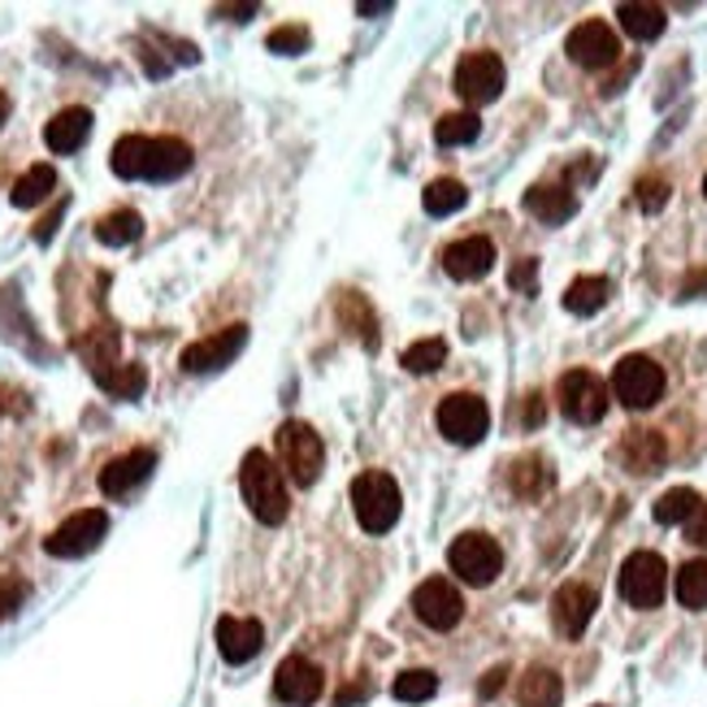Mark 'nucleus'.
<instances>
[{"label":"nucleus","instance_id":"1","mask_svg":"<svg viewBox=\"0 0 707 707\" xmlns=\"http://www.w3.org/2000/svg\"><path fill=\"white\" fill-rule=\"evenodd\" d=\"M239 491L248 499L252 516L265 521V525H283L286 512H291V499H286V482L283 469L265 456V452H248L243 465H239Z\"/></svg>","mask_w":707,"mask_h":707},{"label":"nucleus","instance_id":"2","mask_svg":"<svg viewBox=\"0 0 707 707\" xmlns=\"http://www.w3.org/2000/svg\"><path fill=\"white\" fill-rule=\"evenodd\" d=\"M400 508H404V499H400V487H395L391 474L369 469V474H360L352 482V512L365 534H387V530H395Z\"/></svg>","mask_w":707,"mask_h":707},{"label":"nucleus","instance_id":"3","mask_svg":"<svg viewBox=\"0 0 707 707\" xmlns=\"http://www.w3.org/2000/svg\"><path fill=\"white\" fill-rule=\"evenodd\" d=\"M279 456H283L286 478L295 487H313L322 478V469H326V447L304 422H286L279 429Z\"/></svg>","mask_w":707,"mask_h":707},{"label":"nucleus","instance_id":"4","mask_svg":"<svg viewBox=\"0 0 707 707\" xmlns=\"http://www.w3.org/2000/svg\"><path fill=\"white\" fill-rule=\"evenodd\" d=\"M664 590H668V565L664 556L655 552H634L626 565H621V599L638 608V612H651L664 603Z\"/></svg>","mask_w":707,"mask_h":707},{"label":"nucleus","instance_id":"5","mask_svg":"<svg viewBox=\"0 0 707 707\" xmlns=\"http://www.w3.org/2000/svg\"><path fill=\"white\" fill-rule=\"evenodd\" d=\"M612 391H617V400L626 404V409H651V404H660V395H664V369L651 360V356H621L617 360V369H612Z\"/></svg>","mask_w":707,"mask_h":707},{"label":"nucleus","instance_id":"6","mask_svg":"<svg viewBox=\"0 0 707 707\" xmlns=\"http://www.w3.org/2000/svg\"><path fill=\"white\" fill-rule=\"evenodd\" d=\"M105 534H109V516H105L100 508H83V512L66 516V521L44 539V552L57 556V561H78V556L96 552Z\"/></svg>","mask_w":707,"mask_h":707},{"label":"nucleus","instance_id":"7","mask_svg":"<svg viewBox=\"0 0 707 707\" xmlns=\"http://www.w3.org/2000/svg\"><path fill=\"white\" fill-rule=\"evenodd\" d=\"M556 400H561V413H565L568 422L595 425V422H603L612 395H608V382H603V378H595L590 369H573V373L561 378Z\"/></svg>","mask_w":707,"mask_h":707},{"label":"nucleus","instance_id":"8","mask_svg":"<svg viewBox=\"0 0 707 707\" xmlns=\"http://www.w3.org/2000/svg\"><path fill=\"white\" fill-rule=\"evenodd\" d=\"M438 429H443L447 443L474 447V443H482L487 429H491V409H487L478 395L456 391V395H447V400L438 404Z\"/></svg>","mask_w":707,"mask_h":707},{"label":"nucleus","instance_id":"9","mask_svg":"<svg viewBox=\"0 0 707 707\" xmlns=\"http://www.w3.org/2000/svg\"><path fill=\"white\" fill-rule=\"evenodd\" d=\"M452 573H460L469 586H491L503 568V552L491 534H460L447 552Z\"/></svg>","mask_w":707,"mask_h":707},{"label":"nucleus","instance_id":"10","mask_svg":"<svg viewBox=\"0 0 707 707\" xmlns=\"http://www.w3.org/2000/svg\"><path fill=\"white\" fill-rule=\"evenodd\" d=\"M413 612L429 630H456L465 617V599L447 577H429L413 590Z\"/></svg>","mask_w":707,"mask_h":707},{"label":"nucleus","instance_id":"11","mask_svg":"<svg viewBox=\"0 0 707 707\" xmlns=\"http://www.w3.org/2000/svg\"><path fill=\"white\" fill-rule=\"evenodd\" d=\"M456 91H460V100L474 105V109L499 100V91H503V62H499L496 53H469V57H460V66H456Z\"/></svg>","mask_w":707,"mask_h":707},{"label":"nucleus","instance_id":"12","mask_svg":"<svg viewBox=\"0 0 707 707\" xmlns=\"http://www.w3.org/2000/svg\"><path fill=\"white\" fill-rule=\"evenodd\" d=\"M565 53L586 70H603V66H612L621 57V40H617V31L608 22H581V26L568 31Z\"/></svg>","mask_w":707,"mask_h":707},{"label":"nucleus","instance_id":"13","mask_svg":"<svg viewBox=\"0 0 707 707\" xmlns=\"http://www.w3.org/2000/svg\"><path fill=\"white\" fill-rule=\"evenodd\" d=\"M322 690H326V677L304 655H286L283 664H279V673H274V695L291 707H313L322 699Z\"/></svg>","mask_w":707,"mask_h":707},{"label":"nucleus","instance_id":"14","mask_svg":"<svg viewBox=\"0 0 707 707\" xmlns=\"http://www.w3.org/2000/svg\"><path fill=\"white\" fill-rule=\"evenodd\" d=\"M243 344H248V326L239 322V326H226V330H217V335H209V339H200V344L183 348L178 365H183L187 373H213V369L230 365L235 356L243 352Z\"/></svg>","mask_w":707,"mask_h":707},{"label":"nucleus","instance_id":"15","mask_svg":"<svg viewBox=\"0 0 707 707\" xmlns=\"http://www.w3.org/2000/svg\"><path fill=\"white\" fill-rule=\"evenodd\" d=\"M443 270L456 279V283H478L496 270V243L487 235H469V239H456L443 248Z\"/></svg>","mask_w":707,"mask_h":707},{"label":"nucleus","instance_id":"16","mask_svg":"<svg viewBox=\"0 0 707 707\" xmlns=\"http://www.w3.org/2000/svg\"><path fill=\"white\" fill-rule=\"evenodd\" d=\"M595 608H599L595 586H586V581H565V586L556 590V599H552V621H556V630L565 638H581L586 634V626H590V617H595Z\"/></svg>","mask_w":707,"mask_h":707},{"label":"nucleus","instance_id":"17","mask_svg":"<svg viewBox=\"0 0 707 707\" xmlns=\"http://www.w3.org/2000/svg\"><path fill=\"white\" fill-rule=\"evenodd\" d=\"M265 646V626L248 621V617H221L217 621V651L226 664H248L257 660Z\"/></svg>","mask_w":707,"mask_h":707},{"label":"nucleus","instance_id":"18","mask_svg":"<svg viewBox=\"0 0 707 707\" xmlns=\"http://www.w3.org/2000/svg\"><path fill=\"white\" fill-rule=\"evenodd\" d=\"M152 469H156V452L135 447V452H127V456H118V460H109V465L100 469V491L109 499L127 496V491H135L140 482L152 478Z\"/></svg>","mask_w":707,"mask_h":707},{"label":"nucleus","instance_id":"19","mask_svg":"<svg viewBox=\"0 0 707 707\" xmlns=\"http://www.w3.org/2000/svg\"><path fill=\"white\" fill-rule=\"evenodd\" d=\"M617 456H621V465H626L630 474H660L664 460H668V443H664L660 429H630V434L621 438Z\"/></svg>","mask_w":707,"mask_h":707},{"label":"nucleus","instance_id":"20","mask_svg":"<svg viewBox=\"0 0 707 707\" xmlns=\"http://www.w3.org/2000/svg\"><path fill=\"white\" fill-rule=\"evenodd\" d=\"M525 213L547 221V226H561L577 213V196L568 192L565 183H539V187L525 192Z\"/></svg>","mask_w":707,"mask_h":707},{"label":"nucleus","instance_id":"21","mask_svg":"<svg viewBox=\"0 0 707 707\" xmlns=\"http://www.w3.org/2000/svg\"><path fill=\"white\" fill-rule=\"evenodd\" d=\"M87 135H91V113L87 109H62L48 127H44V143L57 152V156H70V152H78L83 143H87Z\"/></svg>","mask_w":707,"mask_h":707},{"label":"nucleus","instance_id":"22","mask_svg":"<svg viewBox=\"0 0 707 707\" xmlns=\"http://www.w3.org/2000/svg\"><path fill=\"white\" fill-rule=\"evenodd\" d=\"M192 170V148L174 135L152 140V161H148V183H174Z\"/></svg>","mask_w":707,"mask_h":707},{"label":"nucleus","instance_id":"23","mask_svg":"<svg viewBox=\"0 0 707 707\" xmlns=\"http://www.w3.org/2000/svg\"><path fill=\"white\" fill-rule=\"evenodd\" d=\"M552 469H547V460L543 456H521V460H512V469H508V487H512V496L521 499H543L552 491Z\"/></svg>","mask_w":707,"mask_h":707},{"label":"nucleus","instance_id":"24","mask_svg":"<svg viewBox=\"0 0 707 707\" xmlns=\"http://www.w3.org/2000/svg\"><path fill=\"white\" fill-rule=\"evenodd\" d=\"M561 699H565V686L552 668H530L516 682V704L521 707H561Z\"/></svg>","mask_w":707,"mask_h":707},{"label":"nucleus","instance_id":"25","mask_svg":"<svg viewBox=\"0 0 707 707\" xmlns=\"http://www.w3.org/2000/svg\"><path fill=\"white\" fill-rule=\"evenodd\" d=\"M53 192H57V170H53V165H31V170L13 183L9 200H13V209H35V205H44Z\"/></svg>","mask_w":707,"mask_h":707},{"label":"nucleus","instance_id":"26","mask_svg":"<svg viewBox=\"0 0 707 707\" xmlns=\"http://www.w3.org/2000/svg\"><path fill=\"white\" fill-rule=\"evenodd\" d=\"M617 18H621V26H626V35H634V40H660L664 35V26H668V13L660 9V4H642V0H630V4H621L617 9Z\"/></svg>","mask_w":707,"mask_h":707},{"label":"nucleus","instance_id":"27","mask_svg":"<svg viewBox=\"0 0 707 707\" xmlns=\"http://www.w3.org/2000/svg\"><path fill=\"white\" fill-rule=\"evenodd\" d=\"M91 378H96V387H100L105 395H113V400H140L143 387H148L143 365H109V369H96Z\"/></svg>","mask_w":707,"mask_h":707},{"label":"nucleus","instance_id":"28","mask_svg":"<svg viewBox=\"0 0 707 707\" xmlns=\"http://www.w3.org/2000/svg\"><path fill=\"white\" fill-rule=\"evenodd\" d=\"M148 161H152V140L148 135H122L113 143V174L118 178H148Z\"/></svg>","mask_w":707,"mask_h":707},{"label":"nucleus","instance_id":"29","mask_svg":"<svg viewBox=\"0 0 707 707\" xmlns=\"http://www.w3.org/2000/svg\"><path fill=\"white\" fill-rule=\"evenodd\" d=\"M608 295H612V283H608V279L586 274V279H573V283H568L565 308L568 313H577V317H595V313L608 304Z\"/></svg>","mask_w":707,"mask_h":707},{"label":"nucleus","instance_id":"30","mask_svg":"<svg viewBox=\"0 0 707 707\" xmlns=\"http://www.w3.org/2000/svg\"><path fill=\"white\" fill-rule=\"evenodd\" d=\"M143 235V217L135 209H113L96 221V239L105 248H127Z\"/></svg>","mask_w":707,"mask_h":707},{"label":"nucleus","instance_id":"31","mask_svg":"<svg viewBox=\"0 0 707 707\" xmlns=\"http://www.w3.org/2000/svg\"><path fill=\"white\" fill-rule=\"evenodd\" d=\"M465 200H469V192H465V183H456V178H434V183L422 192V205L429 217L460 213L465 209Z\"/></svg>","mask_w":707,"mask_h":707},{"label":"nucleus","instance_id":"32","mask_svg":"<svg viewBox=\"0 0 707 707\" xmlns=\"http://www.w3.org/2000/svg\"><path fill=\"white\" fill-rule=\"evenodd\" d=\"M677 603L690 612L707 608V561H686L677 568Z\"/></svg>","mask_w":707,"mask_h":707},{"label":"nucleus","instance_id":"33","mask_svg":"<svg viewBox=\"0 0 707 707\" xmlns=\"http://www.w3.org/2000/svg\"><path fill=\"white\" fill-rule=\"evenodd\" d=\"M699 503H704V499L695 496L690 487H673V491H664V496L655 499V521H660V525H686Z\"/></svg>","mask_w":707,"mask_h":707},{"label":"nucleus","instance_id":"34","mask_svg":"<svg viewBox=\"0 0 707 707\" xmlns=\"http://www.w3.org/2000/svg\"><path fill=\"white\" fill-rule=\"evenodd\" d=\"M78 352H83V360H87V369H91V373H96V369L118 365V330L100 326V330L83 335V339H78Z\"/></svg>","mask_w":707,"mask_h":707},{"label":"nucleus","instance_id":"35","mask_svg":"<svg viewBox=\"0 0 707 707\" xmlns=\"http://www.w3.org/2000/svg\"><path fill=\"white\" fill-rule=\"evenodd\" d=\"M478 131H482L478 113H447V118H438V122H434V143H438V148L474 143L478 140Z\"/></svg>","mask_w":707,"mask_h":707},{"label":"nucleus","instance_id":"36","mask_svg":"<svg viewBox=\"0 0 707 707\" xmlns=\"http://www.w3.org/2000/svg\"><path fill=\"white\" fill-rule=\"evenodd\" d=\"M395 699L400 704H429L434 699V690H438V677L429 673V668H409V673H400L395 677Z\"/></svg>","mask_w":707,"mask_h":707},{"label":"nucleus","instance_id":"37","mask_svg":"<svg viewBox=\"0 0 707 707\" xmlns=\"http://www.w3.org/2000/svg\"><path fill=\"white\" fill-rule=\"evenodd\" d=\"M339 317L352 326L356 335H360V344L373 352L378 348V330H373V313L365 308V300L356 295V291H344V300H339Z\"/></svg>","mask_w":707,"mask_h":707},{"label":"nucleus","instance_id":"38","mask_svg":"<svg viewBox=\"0 0 707 707\" xmlns=\"http://www.w3.org/2000/svg\"><path fill=\"white\" fill-rule=\"evenodd\" d=\"M443 360H447V344H443V339H417V344L404 352V369H409V373H434Z\"/></svg>","mask_w":707,"mask_h":707},{"label":"nucleus","instance_id":"39","mask_svg":"<svg viewBox=\"0 0 707 707\" xmlns=\"http://www.w3.org/2000/svg\"><path fill=\"white\" fill-rule=\"evenodd\" d=\"M270 53H279V57H295V53H304L308 44H313V35L304 31V26H279V31H270Z\"/></svg>","mask_w":707,"mask_h":707},{"label":"nucleus","instance_id":"40","mask_svg":"<svg viewBox=\"0 0 707 707\" xmlns=\"http://www.w3.org/2000/svg\"><path fill=\"white\" fill-rule=\"evenodd\" d=\"M638 205H642V213H660L664 205H668V178H642L638 183Z\"/></svg>","mask_w":707,"mask_h":707},{"label":"nucleus","instance_id":"41","mask_svg":"<svg viewBox=\"0 0 707 707\" xmlns=\"http://www.w3.org/2000/svg\"><path fill=\"white\" fill-rule=\"evenodd\" d=\"M534 274H539V261H534V257H525V261H516V265L508 270V286H516V291H534Z\"/></svg>","mask_w":707,"mask_h":707},{"label":"nucleus","instance_id":"42","mask_svg":"<svg viewBox=\"0 0 707 707\" xmlns=\"http://www.w3.org/2000/svg\"><path fill=\"white\" fill-rule=\"evenodd\" d=\"M22 599H26V586H22V581H0V617L18 612Z\"/></svg>","mask_w":707,"mask_h":707},{"label":"nucleus","instance_id":"43","mask_svg":"<svg viewBox=\"0 0 707 707\" xmlns=\"http://www.w3.org/2000/svg\"><path fill=\"white\" fill-rule=\"evenodd\" d=\"M686 539H690L695 547H707V503H699L695 516L686 521Z\"/></svg>","mask_w":707,"mask_h":707},{"label":"nucleus","instance_id":"44","mask_svg":"<svg viewBox=\"0 0 707 707\" xmlns=\"http://www.w3.org/2000/svg\"><path fill=\"white\" fill-rule=\"evenodd\" d=\"M547 417V404H543V395H525V413H521V425L525 429H539Z\"/></svg>","mask_w":707,"mask_h":707},{"label":"nucleus","instance_id":"45","mask_svg":"<svg viewBox=\"0 0 707 707\" xmlns=\"http://www.w3.org/2000/svg\"><path fill=\"white\" fill-rule=\"evenodd\" d=\"M257 13H261V4H217V18H230V22H248Z\"/></svg>","mask_w":707,"mask_h":707},{"label":"nucleus","instance_id":"46","mask_svg":"<svg viewBox=\"0 0 707 707\" xmlns=\"http://www.w3.org/2000/svg\"><path fill=\"white\" fill-rule=\"evenodd\" d=\"M62 213H66V200H62V209L48 213V217H44V221L35 226V243H48V239L57 235V221H62Z\"/></svg>","mask_w":707,"mask_h":707},{"label":"nucleus","instance_id":"47","mask_svg":"<svg viewBox=\"0 0 707 707\" xmlns=\"http://www.w3.org/2000/svg\"><path fill=\"white\" fill-rule=\"evenodd\" d=\"M503 682H508V668H491V673L482 677V690H478V695H482V699H491Z\"/></svg>","mask_w":707,"mask_h":707},{"label":"nucleus","instance_id":"48","mask_svg":"<svg viewBox=\"0 0 707 707\" xmlns=\"http://www.w3.org/2000/svg\"><path fill=\"white\" fill-rule=\"evenodd\" d=\"M391 9H395L391 0H373V4H369V0H360V4H356V13H360V18H378V13H391Z\"/></svg>","mask_w":707,"mask_h":707},{"label":"nucleus","instance_id":"49","mask_svg":"<svg viewBox=\"0 0 707 707\" xmlns=\"http://www.w3.org/2000/svg\"><path fill=\"white\" fill-rule=\"evenodd\" d=\"M360 695H365V690H344V695H339V699H335V707H348V704H356V699H360Z\"/></svg>","mask_w":707,"mask_h":707},{"label":"nucleus","instance_id":"50","mask_svg":"<svg viewBox=\"0 0 707 707\" xmlns=\"http://www.w3.org/2000/svg\"><path fill=\"white\" fill-rule=\"evenodd\" d=\"M4 122H9V96L0 91V127H4Z\"/></svg>","mask_w":707,"mask_h":707},{"label":"nucleus","instance_id":"51","mask_svg":"<svg viewBox=\"0 0 707 707\" xmlns=\"http://www.w3.org/2000/svg\"><path fill=\"white\" fill-rule=\"evenodd\" d=\"M704 196H707V178H704Z\"/></svg>","mask_w":707,"mask_h":707}]
</instances>
